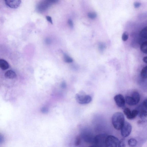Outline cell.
Wrapping results in <instances>:
<instances>
[{
	"label": "cell",
	"instance_id": "obj_1",
	"mask_svg": "<svg viewBox=\"0 0 147 147\" xmlns=\"http://www.w3.org/2000/svg\"><path fill=\"white\" fill-rule=\"evenodd\" d=\"M125 122L124 114L120 112L114 113L112 116V123L114 128L116 130H120Z\"/></svg>",
	"mask_w": 147,
	"mask_h": 147
},
{
	"label": "cell",
	"instance_id": "obj_2",
	"mask_svg": "<svg viewBox=\"0 0 147 147\" xmlns=\"http://www.w3.org/2000/svg\"><path fill=\"white\" fill-rule=\"evenodd\" d=\"M75 99L77 102L79 104L82 105L88 104L92 100L90 96L86 95L84 92L82 91L76 94Z\"/></svg>",
	"mask_w": 147,
	"mask_h": 147
},
{
	"label": "cell",
	"instance_id": "obj_3",
	"mask_svg": "<svg viewBox=\"0 0 147 147\" xmlns=\"http://www.w3.org/2000/svg\"><path fill=\"white\" fill-rule=\"evenodd\" d=\"M108 135L106 134H101L94 137L93 144L96 146L106 147V142Z\"/></svg>",
	"mask_w": 147,
	"mask_h": 147
},
{
	"label": "cell",
	"instance_id": "obj_4",
	"mask_svg": "<svg viewBox=\"0 0 147 147\" xmlns=\"http://www.w3.org/2000/svg\"><path fill=\"white\" fill-rule=\"evenodd\" d=\"M132 129V126L130 123L128 122H125L120 130L122 136L125 138L129 136L131 132Z\"/></svg>",
	"mask_w": 147,
	"mask_h": 147
},
{
	"label": "cell",
	"instance_id": "obj_5",
	"mask_svg": "<svg viewBox=\"0 0 147 147\" xmlns=\"http://www.w3.org/2000/svg\"><path fill=\"white\" fill-rule=\"evenodd\" d=\"M120 140L114 136L108 135L106 142V147H118Z\"/></svg>",
	"mask_w": 147,
	"mask_h": 147
},
{
	"label": "cell",
	"instance_id": "obj_6",
	"mask_svg": "<svg viewBox=\"0 0 147 147\" xmlns=\"http://www.w3.org/2000/svg\"><path fill=\"white\" fill-rule=\"evenodd\" d=\"M114 100L118 107L120 108H123L125 104L126 101L123 95L119 94L116 95L114 98Z\"/></svg>",
	"mask_w": 147,
	"mask_h": 147
},
{
	"label": "cell",
	"instance_id": "obj_7",
	"mask_svg": "<svg viewBox=\"0 0 147 147\" xmlns=\"http://www.w3.org/2000/svg\"><path fill=\"white\" fill-rule=\"evenodd\" d=\"M51 4L45 1L41 2L37 5V9L39 12H42L45 11L47 10Z\"/></svg>",
	"mask_w": 147,
	"mask_h": 147
},
{
	"label": "cell",
	"instance_id": "obj_8",
	"mask_svg": "<svg viewBox=\"0 0 147 147\" xmlns=\"http://www.w3.org/2000/svg\"><path fill=\"white\" fill-rule=\"evenodd\" d=\"M5 3L10 8L16 9L19 7L21 3V0H4Z\"/></svg>",
	"mask_w": 147,
	"mask_h": 147
},
{
	"label": "cell",
	"instance_id": "obj_9",
	"mask_svg": "<svg viewBox=\"0 0 147 147\" xmlns=\"http://www.w3.org/2000/svg\"><path fill=\"white\" fill-rule=\"evenodd\" d=\"M139 114L142 121L147 122V111L144 109H142L139 111Z\"/></svg>",
	"mask_w": 147,
	"mask_h": 147
},
{
	"label": "cell",
	"instance_id": "obj_10",
	"mask_svg": "<svg viewBox=\"0 0 147 147\" xmlns=\"http://www.w3.org/2000/svg\"><path fill=\"white\" fill-rule=\"evenodd\" d=\"M5 76L6 78L13 79L17 77V74L14 71L12 70H10L6 72L5 74Z\"/></svg>",
	"mask_w": 147,
	"mask_h": 147
},
{
	"label": "cell",
	"instance_id": "obj_11",
	"mask_svg": "<svg viewBox=\"0 0 147 147\" xmlns=\"http://www.w3.org/2000/svg\"><path fill=\"white\" fill-rule=\"evenodd\" d=\"M125 100L126 104L129 106H133L137 105L136 103L131 96H126Z\"/></svg>",
	"mask_w": 147,
	"mask_h": 147
},
{
	"label": "cell",
	"instance_id": "obj_12",
	"mask_svg": "<svg viewBox=\"0 0 147 147\" xmlns=\"http://www.w3.org/2000/svg\"><path fill=\"white\" fill-rule=\"evenodd\" d=\"M132 97L135 100L137 104L140 102V96L139 93L137 91H134L132 94Z\"/></svg>",
	"mask_w": 147,
	"mask_h": 147
},
{
	"label": "cell",
	"instance_id": "obj_13",
	"mask_svg": "<svg viewBox=\"0 0 147 147\" xmlns=\"http://www.w3.org/2000/svg\"><path fill=\"white\" fill-rule=\"evenodd\" d=\"M0 67L2 70H5L9 68V65L7 61L3 59H1L0 60Z\"/></svg>",
	"mask_w": 147,
	"mask_h": 147
},
{
	"label": "cell",
	"instance_id": "obj_14",
	"mask_svg": "<svg viewBox=\"0 0 147 147\" xmlns=\"http://www.w3.org/2000/svg\"><path fill=\"white\" fill-rule=\"evenodd\" d=\"M139 83L140 86L144 91H147V80L146 79L142 78Z\"/></svg>",
	"mask_w": 147,
	"mask_h": 147
},
{
	"label": "cell",
	"instance_id": "obj_15",
	"mask_svg": "<svg viewBox=\"0 0 147 147\" xmlns=\"http://www.w3.org/2000/svg\"><path fill=\"white\" fill-rule=\"evenodd\" d=\"M128 143L129 146L135 147L137 145L138 142L134 138H132L128 140Z\"/></svg>",
	"mask_w": 147,
	"mask_h": 147
},
{
	"label": "cell",
	"instance_id": "obj_16",
	"mask_svg": "<svg viewBox=\"0 0 147 147\" xmlns=\"http://www.w3.org/2000/svg\"><path fill=\"white\" fill-rule=\"evenodd\" d=\"M124 113L126 116L127 119L130 120L132 111L128 108H125L124 109Z\"/></svg>",
	"mask_w": 147,
	"mask_h": 147
},
{
	"label": "cell",
	"instance_id": "obj_17",
	"mask_svg": "<svg viewBox=\"0 0 147 147\" xmlns=\"http://www.w3.org/2000/svg\"><path fill=\"white\" fill-rule=\"evenodd\" d=\"M140 35L142 38L147 39V26L141 30Z\"/></svg>",
	"mask_w": 147,
	"mask_h": 147
},
{
	"label": "cell",
	"instance_id": "obj_18",
	"mask_svg": "<svg viewBox=\"0 0 147 147\" xmlns=\"http://www.w3.org/2000/svg\"><path fill=\"white\" fill-rule=\"evenodd\" d=\"M140 75L142 78L144 79L147 78V66L142 69Z\"/></svg>",
	"mask_w": 147,
	"mask_h": 147
},
{
	"label": "cell",
	"instance_id": "obj_19",
	"mask_svg": "<svg viewBox=\"0 0 147 147\" xmlns=\"http://www.w3.org/2000/svg\"><path fill=\"white\" fill-rule=\"evenodd\" d=\"M140 49L143 53L147 54V41L144 42L140 46Z\"/></svg>",
	"mask_w": 147,
	"mask_h": 147
},
{
	"label": "cell",
	"instance_id": "obj_20",
	"mask_svg": "<svg viewBox=\"0 0 147 147\" xmlns=\"http://www.w3.org/2000/svg\"><path fill=\"white\" fill-rule=\"evenodd\" d=\"M81 140V137L80 136H77L74 140V144L76 146H78L80 144Z\"/></svg>",
	"mask_w": 147,
	"mask_h": 147
},
{
	"label": "cell",
	"instance_id": "obj_21",
	"mask_svg": "<svg viewBox=\"0 0 147 147\" xmlns=\"http://www.w3.org/2000/svg\"><path fill=\"white\" fill-rule=\"evenodd\" d=\"M139 111L137 110H134L132 111L130 120L136 118L139 114Z\"/></svg>",
	"mask_w": 147,
	"mask_h": 147
},
{
	"label": "cell",
	"instance_id": "obj_22",
	"mask_svg": "<svg viewBox=\"0 0 147 147\" xmlns=\"http://www.w3.org/2000/svg\"><path fill=\"white\" fill-rule=\"evenodd\" d=\"M64 59L65 62L67 63H71L73 62V59H72L69 56H68L66 54H64Z\"/></svg>",
	"mask_w": 147,
	"mask_h": 147
},
{
	"label": "cell",
	"instance_id": "obj_23",
	"mask_svg": "<svg viewBox=\"0 0 147 147\" xmlns=\"http://www.w3.org/2000/svg\"><path fill=\"white\" fill-rule=\"evenodd\" d=\"M129 37L128 33L126 31L124 32L123 34L122 39L123 41H126L128 40Z\"/></svg>",
	"mask_w": 147,
	"mask_h": 147
},
{
	"label": "cell",
	"instance_id": "obj_24",
	"mask_svg": "<svg viewBox=\"0 0 147 147\" xmlns=\"http://www.w3.org/2000/svg\"><path fill=\"white\" fill-rule=\"evenodd\" d=\"M126 146V139L125 138H124L120 140L118 147H123Z\"/></svg>",
	"mask_w": 147,
	"mask_h": 147
},
{
	"label": "cell",
	"instance_id": "obj_25",
	"mask_svg": "<svg viewBox=\"0 0 147 147\" xmlns=\"http://www.w3.org/2000/svg\"><path fill=\"white\" fill-rule=\"evenodd\" d=\"M88 16L90 19H94L96 18V14L94 12L89 13L88 14Z\"/></svg>",
	"mask_w": 147,
	"mask_h": 147
},
{
	"label": "cell",
	"instance_id": "obj_26",
	"mask_svg": "<svg viewBox=\"0 0 147 147\" xmlns=\"http://www.w3.org/2000/svg\"><path fill=\"white\" fill-rule=\"evenodd\" d=\"M51 4L57 3L59 0H45Z\"/></svg>",
	"mask_w": 147,
	"mask_h": 147
},
{
	"label": "cell",
	"instance_id": "obj_27",
	"mask_svg": "<svg viewBox=\"0 0 147 147\" xmlns=\"http://www.w3.org/2000/svg\"><path fill=\"white\" fill-rule=\"evenodd\" d=\"M141 5V3L138 2H136L134 4V6L135 8H139Z\"/></svg>",
	"mask_w": 147,
	"mask_h": 147
},
{
	"label": "cell",
	"instance_id": "obj_28",
	"mask_svg": "<svg viewBox=\"0 0 147 147\" xmlns=\"http://www.w3.org/2000/svg\"><path fill=\"white\" fill-rule=\"evenodd\" d=\"M105 45L103 43H101L99 45V47L100 48V50L101 51H103V50H104L105 48Z\"/></svg>",
	"mask_w": 147,
	"mask_h": 147
},
{
	"label": "cell",
	"instance_id": "obj_29",
	"mask_svg": "<svg viewBox=\"0 0 147 147\" xmlns=\"http://www.w3.org/2000/svg\"><path fill=\"white\" fill-rule=\"evenodd\" d=\"M46 19L47 21L49 22L50 23L53 24V22L52 18L49 16H47L46 17Z\"/></svg>",
	"mask_w": 147,
	"mask_h": 147
},
{
	"label": "cell",
	"instance_id": "obj_30",
	"mask_svg": "<svg viewBox=\"0 0 147 147\" xmlns=\"http://www.w3.org/2000/svg\"><path fill=\"white\" fill-rule=\"evenodd\" d=\"M142 105L145 108L147 109V99L143 101L142 103Z\"/></svg>",
	"mask_w": 147,
	"mask_h": 147
},
{
	"label": "cell",
	"instance_id": "obj_31",
	"mask_svg": "<svg viewBox=\"0 0 147 147\" xmlns=\"http://www.w3.org/2000/svg\"><path fill=\"white\" fill-rule=\"evenodd\" d=\"M68 24L70 27L71 28H73V22L71 19H69L68 21Z\"/></svg>",
	"mask_w": 147,
	"mask_h": 147
},
{
	"label": "cell",
	"instance_id": "obj_32",
	"mask_svg": "<svg viewBox=\"0 0 147 147\" xmlns=\"http://www.w3.org/2000/svg\"><path fill=\"white\" fill-rule=\"evenodd\" d=\"M45 42L47 44L49 45L51 43V41L49 38H46L45 40Z\"/></svg>",
	"mask_w": 147,
	"mask_h": 147
},
{
	"label": "cell",
	"instance_id": "obj_33",
	"mask_svg": "<svg viewBox=\"0 0 147 147\" xmlns=\"http://www.w3.org/2000/svg\"><path fill=\"white\" fill-rule=\"evenodd\" d=\"M143 62L146 63H147V56L145 57L143 59Z\"/></svg>",
	"mask_w": 147,
	"mask_h": 147
},
{
	"label": "cell",
	"instance_id": "obj_34",
	"mask_svg": "<svg viewBox=\"0 0 147 147\" xmlns=\"http://www.w3.org/2000/svg\"><path fill=\"white\" fill-rule=\"evenodd\" d=\"M61 86L63 88H64L66 87V84L65 82H63L62 85H61Z\"/></svg>",
	"mask_w": 147,
	"mask_h": 147
}]
</instances>
